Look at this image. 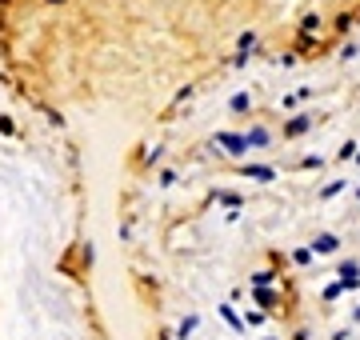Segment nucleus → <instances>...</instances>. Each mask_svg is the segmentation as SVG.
<instances>
[]
</instances>
